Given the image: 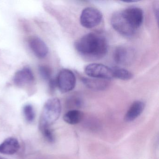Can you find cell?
<instances>
[{
    "instance_id": "13",
    "label": "cell",
    "mask_w": 159,
    "mask_h": 159,
    "mask_svg": "<svg viewBox=\"0 0 159 159\" xmlns=\"http://www.w3.org/2000/svg\"><path fill=\"white\" fill-rule=\"evenodd\" d=\"M82 80L88 88L95 90H103L107 86V80L84 78Z\"/></svg>"
},
{
    "instance_id": "12",
    "label": "cell",
    "mask_w": 159,
    "mask_h": 159,
    "mask_svg": "<svg viewBox=\"0 0 159 159\" xmlns=\"http://www.w3.org/2000/svg\"><path fill=\"white\" fill-rule=\"evenodd\" d=\"M20 148L19 141L16 139L10 137L0 144V153L11 155L18 151Z\"/></svg>"
},
{
    "instance_id": "17",
    "label": "cell",
    "mask_w": 159,
    "mask_h": 159,
    "mask_svg": "<svg viewBox=\"0 0 159 159\" xmlns=\"http://www.w3.org/2000/svg\"><path fill=\"white\" fill-rule=\"evenodd\" d=\"M39 128L43 136L47 141L51 143L54 142V135L50 126H39Z\"/></svg>"
},
{
    "instance_id": "10",
    "label": "cell",
    "mask_w": 159,
    "mask_h": 159,
    "mask_svg": "<svg viewBox=\"0 0 159 159\" xmlns=\"http://www.w3.org/2000/svg\"><path fill=\"white\" fill-rule=\"evenodd\" d=\"M30 47L34 54L39 58H45L48 54L49 50L46 43L38 37H33L29 42Z\"/></svg>"
},
{
    "instance_id": "19",
    "label": "cell",
    "mask_w": 159,
    "mask_h": 159,
    "mask_svg": "<svg viewBox=\"0 0 159 159\" xmlns=\"http://www.w3.org/2000/svg\"><path fill=\"white\" fill-rule=\"evenodd\" d=\"M154 12L155 13V16H156V19H158V12H159V5L158 3L155 4L154 8Z\"/></svg>"
},
{
    "instance_id": "3",
    "label": "cell",
    "mask_w": 159,
    "mask_h": 159,
    "mask_svg": "<svg viewBox=\"0 0 159 159\" xmlns=\"http://www.w3.org/2000/svg\"><path fill=\"white\" fill-rule=\"evenodd\" d=\"M103 15L101 12L93 7H87L84 9L80 17V22L84 27L92 29L101 23Z\"/></svg>"
},
{
    "instance_id": "8",
    "label": "cell",
    "mask_w": 159,
    "mask_h": 159,
    "mask_svg": "<svg viewBox=\"0 0 159 159\" xmlns=\"http://www.w3.org/2000/svg\"><path fill=\"white\" fill-rule=\"evenodd\" d=\"M34 76L30 68L26 67L18 70L15 74L13 82L16 85L23 86L30 84L34 82Z\"/></svg>"
},
{
    "instance_id": "18",
    "label": "cell",
    "mask_w": 159,
    "mask_h": 159,
    "mask_svg": "<svg viewBox=\"0 0 159 159\" xmlns=\"http://www.w3.org/2000/svg\"><path fill=\"white\" fill-rule=\"evenodd\" d=\"M39 71L42 78L46 81H49L52 79V71L48 67L42 66L39 68Z\"/></svg>"
},
{
    "instance_id": "2",
    "label": "cell",
    "mask_w": 159,
    "mask_h": 159,
    "mask_svg": "<svg viewBox=\"0 0 159 159\" xmlns=\"http://www.w3.org/2000/svg\"><path fill=\"white\" fill-rule=\"evenodd\" d=\"M61 105L60 100L57 98L48 99L44 104L42 112L39 126H50L60 117Z\"/></svg>"
},
{
    "instance_id": "1",
    "label": "cell",
    "mask_w": 159,
    "mask_h": 159,
    "mask_svg": "<svg viewBox=\"0 0 159 159\" xmlns=\"http://www.w3.org/2000/svg\"><path fill=\"white\" fill-rule=\"evenodd\" d=\"M77 52L91 59L103 58L108 49L107 41L105 36L98 33H90L79 39L75 43Z\"/></svg>"
},
{
    "instance_id": "4",
    "label": "cell",
    "mask_w": 159,
    "mask_h": 159,
    "mask_svg": "<svg viewBox=\"0 0 159 159\" xmlns=\"http://www.w3.org/2000/svg\"><path fill=\"white\" fill-rule=\"evenodd\" d=\"M56 82L57 85L61 93H68L75 88L76 78L71 70L65 69L58 73Z\"/></svg>"
},
{
    "instance_id": "16",
    "label": "cell",
    "mask_w": 159,
    "mask_h": 159,
    "mask_svg": "<svg viewBox=\"0 0 159 159\" xmlns=\"http://www.w3.org/2000/svg\"><path fill=\"white\" fill-rule=\"evenodd\" d=\"M23 113L26 120L31 123L34 121L35 118V112L32 105L27 104L23 108Z\"/></svg>"
},
{
    "instance_id": "11",
    "label": "cell",
    "mask_w": 159,
    "mask_h": 159,
    "mask_svg": "<svg viewBox=\"0 0 159 159\" xmlns=\"http://www.w3.org/2000/svg\"><path fill=\"white\" fill-rule=\"evenodd\" d=\"M145 105L141 101H136L132 104L124 116V121L131 122L139 117L145 109Z\"/></svg>"
},
{
    "instance_id": "9",
    "label": "cell",
    "mask_w": 159,
    "mask_h": 159,
    "mask_svg": "<svg viewBox=\"0 0 159 159\" xmlns=\"http://www.w3.org/2000/svg\"><path fill=\"white\" fill-rule=\"evenodd\" d=\"M133 50L125 46H119L114 52V60L117 64L125 65L128 64L133 59Z\"/></svg>"
},
{
    "instance_id": "5",
    "label": "cell",
    "mask_w": 159,
    "mask_h": 159,
    "mask_svg": "<svg viewBox=\"0 0 159 159\" xmlns=\"http://www.w3.org/2000/svg\"><path fill=\"white\" fill-rule=\"evenodd\" d=\"M111 23L113 29L123 36L131 37L135 33L136 30L128 24L122 11L113 14L111 18Z\"/></svg>"
},
{
    "instance_id": "7",
    "label": "cell",
    "mask_w": 159,
    "mask_h": 159,
    "mask_svg": "<svg viewBox=\"0 0 159 159\" xmlns=\"http://www.w3.org/2000/svg\"><path fill=\"white\" fill-rule=\"evenodd\" d=\"M123 15L128 24L136 31L143 22L144 15L142 10L138 7H130L122 11Z\"/></svg>"
},
{
    "instance_id": "20",
    "label": "cell",
    "mask_w": 159,
    "mask_h": 159,
    "mask_svg": "<svg viewBox=\"0 0 159 159\" xmlns=\"http://www.w3.org/2000/svg\"><path fill=\"white\" fill-rule=\"evenodd\" d=\"M0 159H4L3 158H2V157H0Z\"/></svg>"
},
{
    "instance_id": "15",
    "label": "cell",
    "mask_w": 159,
    "mask_h": 159,
    "mask_svg": "<svg viewBox=\"0 0 159 159\" xmlns=\"http://www.w3.org/2000/svg\"><path fill=\"white\" fill-rule=\"evenodd\" d=\"M111 68L113 72V78H116L123 80H128L133 78L132 73L125 69L116 67Z\"/></svg>"
},
{
    "instance_id": "14",
    "label": "cell",
    "mask_w": 159,
    "mask_h": 159,
    "mask_svg": "<svg viewBox=\"0 0 159 159\" xmlns=\"http://www.w3.org/2000/svg\"><path fill=\"white\" fill-rule=\"evenodd\" d=\"M84 117V114L80 111L73 109L65 113L63 117L64 121L71 125L78 124L80 122Z\"/></svg>"
},
{
    "instance_id": "6",
    "label": "cell",
    "mask_w": 159,
    "mask_h": 159,
    "mask_svg": "<svg viewBox=\"0 0 159 159\" xmlns=\"http://www.w3.org/2000/svg\"><path fill=\"white\" fill-rule=\"evenodd\" d=\"M84 71L86 74L92 78L104 80L113 78L112 68L102 64H90L85 67Z\"/></svg>"
}]
</instances>
